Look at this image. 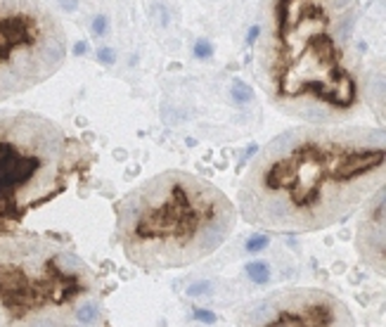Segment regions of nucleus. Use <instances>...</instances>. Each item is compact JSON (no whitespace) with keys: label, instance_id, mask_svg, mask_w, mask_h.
Here are the masks:
<instances>
[{"label":"nucleus","instance_id":"f257e3e1","mask_svg":"<svg viewBox=\"0 0 386 327\" xmlns=\"http://www.w3.org/2000/svg\"><path fill=\"white\" fill-rule=\"evenodd\" d=\"M384 130L360 124L287 128L256 152L237 188V214L263 230L336 226L384 185Z\"/></svg>","mask_w":386,"mask_h":327},{"label":"nucleus","instance_id":"f03ea898","mask_svg":"<svg viewBox=\"0 0 386 327\" xmlns=\"http://www.w3.org/2000/svg\"><path fill=\"white\" fill-rule=\"evenodd\" d=\"M358 14L360 0H260L254 74L270 104L306 124L358 114Z\"/></svg>","mask_w":386,"mask_h":327},{"label":"nucleus","instance_id":"7ed1b4c3","mask_svg":"<svg viewBox=\"0 0 386 327\" xmlns=\"http://www.w3.org/2000/svg\"><path fill=\"white\" fill-rule=\"evenodd\" d=\"M237 206L214 182L164 171L116 202V240L142 270L185 268L211 256L232 235Z\"/></svg>","mask_w":386,"mask_h":327},{"label":"nucleus","instance_id":"20e7f679","mask_svg":"<svg viewBox=\"0 0 386 327\" xmlns=\"http://www.w3.org/2000/svg\"><path fill=\"white\" fill-rule=\"evenodd\" d=\"M88 162V150L52 118L0 112V235L48 204Z\"/></svg>","mask_w":386,"mask_h":327},{"label":"nucleus","instance_id":"39448f33","mask_svg":"<svg viewBox=\"0 0 386 327\" xmlns=\"http://www.w3.org/2000/svg\"><path fill=\"white\" fill-rule=\"evenodd\" d=\"M64 60L66 31L43 0H0V102L48 81Z\"/></svg>","mask_w":386,"mask_h":327},{"label":"nucleus","instance_id":"423d86ee","mask_svg":"<svg viewBox=\"0 0 386 327\" xmlns=\"http://www.w3.org/2000/svg\"><path fill=\"white\" fill-rule=\"evenodd\" d=\"M240 327H356L350 308L324 290L292 287L249 301L240 316Z\"/></svg>","mask_w":386,"mask_h":327},{"label":"nucleus","instance_id":"0eeeda50","mask_svg":"<svg viewBox=\"0 0 386 327\" xmlns=\"http://www.w3.org/2000/svg\"><path fill=\"white\" fill-rule=\"evenodd\" d=\"M365 214L358 223L356 235V249L360 258L374 268L377 275H384V258H386V228H384V185L379 188L368 202Z\"/></svg>","mask_w":386,"mask_h":327},{"label":"nucleus","instance_id":"6e6552de","mask_svg":"<svg viewBox=\"0 0 386 327\" xmlns=\"http://www.w3.org/2000/svg\"><path fill=\"white\" fill-rule=\"evenodd\" d=\"M244 272H246V278L252 282H256V284H266V282H270V264L268 261H260V258H256V261H249V264L244 266Z\"/></svg>","mask_w":386,"mask_h":327},{"label":"nucleus","instance_id":"1a4fd4ad","mask_svg":"<svg viewBox=\"0 0 386 327\" xmlns=\"http://www.w3.org/2000/svg\"><path fill=\"white\" fill-rule=\"evenodd\" d=\"M230 92H232V100L240 102V104H246V102L254 100V88L252 86H246L244 81H234L232 88H230Z\"/></svg>","mask_w":386,"mask_h":327},{"label":"nucleus","instance_id":"9d476101","mask_svg":"<svg viewBox=\"0 0 386 327\" xmlns=\"http://www.w3.org/2000/svg\"><path fill=\"white\" fill-rule=\"evenodd\" d=\"M268 244H270L268 235H252L244 242V249H246V254H260L263 249H268Z\"/></svg>","mask_w":386,"mask_h":327},{"label":"nucleus","instance_id":"9b49d317","mask_svg":"<svg viewBox=\"0 0 386 327\" xmlns=\"http://www.w3.org/2000/svg\"><path fill=\"white\" fill-rule=\"evenodd\" d=\"M214 292V282L211 280H197L192 282L188 287V296H192V299H197V296H208Z\"/></svg>","mask_w":386,"mask_h":327},{"label":"nucleus","instance_id":"f8f14e48","mask_svg":"<svg viewBox=\"0 0 386 327\" xmlns=\"http://www.w3.org/2000/svg\"><path fill=\"white\" fill-rule=\"evenodd\" d=\"M214 54V46L208 43L206 38H199L197 43H194V57H199V60H208Z\"/></svg>","mask_w":386,"mask_h":327},{"label":"nucleus","instance_id":"ddd939ff","mask_svg":"<svg viewBox=\"0 0 386 327\" xmlns=\"http://www.w3.org/2000/svg\"><path fill=\"white\" fill-rule=\"evenodd\" d=\"M194 320H197V322H204V325H214L218 318H216V313H211L208 308H197L194 310Z\"/></svg>","mask_w":386,"mask_h":327},{"label":"nucleus","instance_id":"4468645a","mask_svg":"<svg viewBox=\"0 0 386 327\" xmlns=\"http://www.w3.org/2000/svg\"><path fill=\"white\" fill-rule=\"evenodd\" d=\"M98 60L104 64H114V60H116V52L112 50V48H100L98 50Z\"/></svg>","mask_w":386,"mask_h":327},{"label":"nucleus","instance_id":"2eb2a0df","mask_svg":"<svg viewBox=\"0 0 386 327\" xmlns=\"http://www.w3.org/2000/svg\"><path fill=\"white\" fill-rule=\"evenodd\" d=\"M104 31H107V17L98 14V17H95V34H98V36H102Z\"/></svg>","mask_w":386,"mask_h":327},{"label":"nucleus","instance_id":"dca6fc26","mask_svg":"<svg viewBox=\"0 0 386 327\" xmlns=\"http://www.w3.org/2000/svg\"><path fill=\"white\" fill-rule=\"evenodd\" d=\"M256 36H258V28H256V26H252V31H249V36H246V43L252 46L254 40H256Z\"/></svg>","mask_w":386,"mask_h":327},{"label":"nucleus","instance_id":"f3484780","mask_svg":"<svg viewBox=\"0 0 386 327\" xmlns=\"http://www.w3.org/2000/svg\"><path fill=\"white\" fill-rule=\"evenodd\" d=\"M86 50H88V46H86V43H78V46H76V50H74V52H76V54H83V52H86Z\"/></svg>","mask_w":386,"mask_h":327}]
</instances>
